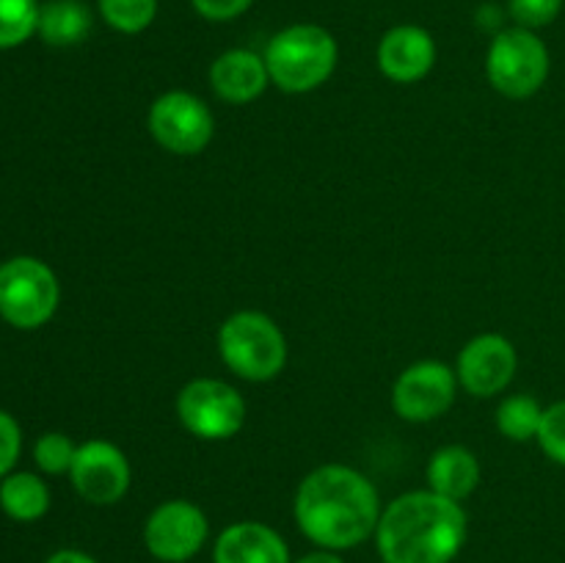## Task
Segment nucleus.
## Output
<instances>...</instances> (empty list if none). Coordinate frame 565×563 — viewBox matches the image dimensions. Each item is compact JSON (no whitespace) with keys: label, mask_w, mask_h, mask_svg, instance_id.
Wrapping results in <instances>:
<instances>
[{"label":"nucleus","mask_w":565,"mask_h":563,"mask_svg":"<svg viewBox=\"0 0 565 563\" xmlns=\"http://www.w3.org/2000/svg\"><path fill=\"white\" fill-rule=\"evenodd\" d=\"M292 513L312 544L342 552L373 539L384 508L367 475L345 464H323L298 484Z\"/></svg>","instance_id":"f257e3e1"},{"label":"nucleus","mask_w":565,"mask_h":563,"mask_svg":"<svg viewBox=\"0 0 565 563\" xmlns=\"http://www.w3.org/2000/svg\"><path fill=\"white\" fill-rule=\"evenodd\" d=\"M461 502L430 489L406 491L381 513L375 546L384 563H452L467 544Z\"/></svg>","instance_id":"f03ea898"},{"label":"nucleus","mask_w":565,"mask_h":563,"mask_svg":"<svg viewBox=\"0 0 565 563\" xmlns=\"http://www.w3.org/2000/svg\"><path fill=\"white\" fill-rule=\"evenodd\" d=\"M263 59L276 88L287 94H307L334 75L340 47L323 25L296 22L270 36Z\"/></svg>","instance_id":"7ed1b4c3"},{"label":"nucleus","mask_w":565,"mask_h":563,"mask_svg":"<svg viewBox=\"0 0 565 563\" xmlns=\"http://www.w3.org/2000/svg\"><path fill=\"white\" fill-rule=\"evenodd\" d=\"M218 353L226 368L241 379L270 381L285 370L287 340L270 315L241 309L230 315L218 329Z\"/></svg>","instance_id":"20e7f679"},{"label":"nucleus","mask_w":565,"mask_h":563,"mask_svg":"<svg viewBox=\"0 0 565 563\" xmlns=\"http://www.w3.org/2000/svg\"><path fill=\"white\" fill-rule=\"evenodd\" d=\"M552 59L544 39L530 28H502L491 39L486 75L494 92L508 99H527L544 88Z\"/></svg>","instance_id":"39448f33"},{"label":"nucleus","mask_w":565,"mask_h":563,"mask_svg":"<svg viewBox=\"0 0 565 563\" xmlns=\"http://www.w3.org/2000/svg\"><path fill=\"white\" fill-rule=\"evenodd\" d=\"M61 301L53 268L36 257H11L0 265V318L31 331L47 323Z\"/></svg>","instance_id":"423d86ee"},{"label":"nucleus","mask_w":565,"mask_h":563,"mask_svg":"<svg viewBox=\"0 0 565 563\" xmlns=\"http://www.w3.org/2000/svg\"><path fill=\"white\" fill-rule=\"evenodd\" d=\"M177 417L196 439H232L246 423V401L226 381L193 379L177 395Z\"/></svg>","instance_id":"0eeeda50"},{"label":"nucleus","mask_w":565,"mask_h":563,"mask_svg":"<svg viewBox=\"0 0 565 563\" xmlns=\"http://www.w3.org/2000/svg\"><path fill=\"white\" fill-rule=\"evenodd\" d=\"M149 132L171 155H199L215 136L213 110L191 92H166L149 108Z\"/></svg>","instance_id":"6e6552de"},{"label":"nucleus","mask_w":565,"mask_h":563,"mask_svg":"<svg viewBox=\"0 0 565 563\" xmlns=\"http://www.w3.org/2000/svg\"><path fill=\"white\" fill-rule=\"evenodd\" d=\"M210 522L191 500H166L143 522V546L160 563H188L207 544Z\"/></svg>","instance_id":"1a4fd4ad"},{"label":"nucleus","mask_w":565,"mask_h":563,"mask_svg":"<svg viewBox=\"0 0 565 563\" xmlns=\"http://www.w3.org/2000/svg\"><path fill=\"white\" fill-rule=\"evenodd\" d=\"M458 373L445 362L423 359L397 375L392 386V406L406 423H430L450 412L456 403Z\"/></svg>","instance_id":"9d476101"},{"label":"nucleus","mask_w":565,"mask_h":563,"mask_svg":"<svg viewBox=\"0 0 565 563\" xmlns=\"http://www.w3.org/2000/svg\"><path fill=\"white\" fill-rule=\"evenodd\" d=\"M72 486L92 506H114L127 495L132 480L130 461L125 453L105 439H88L77 445L70 469Z\"/></svg>","instance_id":"9b49d317"},{"label":"nucleus","mask_w":565,"mask_h":563,"mask_svg":"<svg viewBox=\"0 0 565 563\" xmlns=\"http://www.w3.org/2000/svg\"><path fill=\"white\" fill-rule=\"evenodd\" d=\"M519 353L505 334H478L461 348L456 362L458 381L475 397H494L513 381Z\"/></svg>","instance_id":"f8f14e48"},{"label":"nucleus","mask_w":565,"mask_h":563,"mask_svg":"<svg viewBox=\"0 0 565 563\" xmlns=\"http://www.w3.org/2000/svg\"><path fill=\"white\" fill-rule=\"evenodd\" d=\"M436 64V42L425 28L395 25L381 36L379 66L392 83H417Z\"/></svg>","instance_id":"ddd939ff"},{"label":"nucleus","mask_w":565,"mask_h":563,"mask_svg":"<svg viewBox=\"0 0 565 563\" xmlns=\"http://www.w3.org/2000/svg\"><path fill=\"white\" fill-rule=\"evenodd\" d=\"M270 75L265 59L254 50L232 47L210 64V86L224 103H254L268 88Z\"/></svg>","instance_id":"4468645a"},{"label":"nucleus","mask_w":565,"mask_h":563,"mask_svg":"<svg viewBox=\"0 0 565 563\" xmlns=\"http://www.w3.org/2000/svg\"><path fill=\"white\" fill-rule=\"evenodd\" d=\"M213 563H292L287 541L270 524L235 522L221 530Z\"/></svg>","instance_id":"2eb2a0df"},{"label":"nucleus","mask_w":565,"mask_h":563,"mask_svg":"<svg viewBox=\"0 0 565 563\" xmlns=\"http://www.w3.org/2000/svg\"><path fill=\"white\" fill-rule=\"evenodd\" d=\"M480 461L469 447L447 445L430 456L428 461V489L441 497L461 502L478 489Z\"/></svg>","instance_id":"dca6fc26"},{"label":"nucleus","mask_w":565,"mask_h":563,"mask_svg":"<svg viewBox=\"0 0 565 563\" xmlns=\"http://www.w3.org/2000/svg\"><path fill=\"white\" fill-rule=\"evenodd\" d=\"M92 31V14L81 0H50L39 9L36 33L53 47L83 42Z\"/></svg>","instance_id":"f3484780"},{"label":"nucleus","mask_w":565,"mask_h":563,"mask_svg":"<svg viewBox=\"0 0 565 563\" xmlns=\"http://www.w3.org/2000/svg\"><path fill=\"white\" fill-rule=\"evenodd\" d=\"M0 508L14 522H36L50 511L47 484L33 472H9L0 480Z\"/></svg>","instance_id":"a211bd4d"},{"label":"nucleus","mask_w":565,"mask_h":563,"mask_svg":"<svg viewBox=\"0 0 565 563\" xmlns=\"http://www.w3.org/2000/svg\"><path fill=\"white\" fill-rule=\"evenodd\" d=\"M541 419H544V406L527 392L508 395L497 408V431L511 442L539 439Z\"/></svg>","instance_id":"6ab92c4d"},{"label":"nucleus","mask_w":565,"mask_h":563,"mask_svg":"<svg viewBox=\"0 0 565 563\" xmlns=\"http://www.w3.org/2000/svg\"><path fill=\"white\" fill-rule=\"evenodd\" d=\"M99 17L114 31L136 36L143 33L158 17V0H97Z\"/></svg>","instance_id":"aec40b11"},{"label":"nucleus","mask_w":565,"mask_h":563,"mask_svg":"<svg viewBox=\"0 0 565 563\" xmlns=\"http://www.w3.org/2000/svg\"><path fill=\"white\" fill-rule=\"evenodd\" d=\"M39 28L36 0H0V50L28 42Z\"/></svg>","instance_id":"412c9836"},{"label":"nucleus","mask_w":565,"mask_h":563,"mask_svg":"<svg viewBox=\"0 0 565 563\" xmlns=\"http://www.w3.org/2000/svg\"><path fill=\"white\" fill-rule=\"evenodd\" d=\"M77 445L61 431H50V434H42L33 445V461L42 472L47 475H61L70 472L72 461H75Z\"/></svg>","instance_id":"4be33fe9"},{"label":"nucleus","mask_w":565,"mask_h":563,"mask_svg":"<svg viewBox=\"0 0 565 563\" xmlns=\"http://www.w3.org/2000/svg\"><path fill=\"white\" fill-rule=\"evenodd\" d=\"M535 442L550 456V461L565 467V401H557L544 408V419H541L539 439Z\"/></svg>","instance_id":"5701e85b"},{"label":"nucleus","mask_w":565,"mask_h":563,"mask_svg":"<svg viewBox=\"0 0 565 563\" xmlns=\"http://www.w3.org/2000/svg\"><path fill=\"white\" fill-rule=\"evenodd\" d=\"M565 0H508V14L513 17L519 28H539L552 25L561 17Z\"/></svg>","instance_id":"b1692460"},{"label":"nucleus","mask_w":565,"mask_h":563,"mask_svg":"<svg viewBox=\"0 0 565 563\" xmlns=\"http://www.w3.org/2000/svg\"><path fill=\"white\" fill-rule=\"evenodd\" d=\"M22 450V431L9 412L0 408V480L11 472Z\"/></svg>","instance_id":"393cba45"},{"label":"nucleus","mask_w":565,"mask_h":563,"mask_svg":"<svg viewBox=\"0 0 565 563\" xmlns=\"http://www.w3.org/2000/svg\"><path fill=\"white\" fill-rule=\"evenodd\" d=\"M252 3L254 0H191L196 14H202L210 22L237 20V17L252 9Z\"/></svg>","instance_id":"a878e982"},{"label":"nucleus","mask_w":565,"mask_h":563,"mask_svg":"<svg viewBox=\"0 0 565 563\" xmlns=\"http://www.w3.org/2000/svg\"><path fill=\"white\" fill-rule=\"evenodd\" d=\"M44 563H97V561H94V557L88 555V552L58 550V552H53V555H50Z\"/></svg>","instance_id":"bb28decb"},{"label":"nucleus","mask_w":565,"mask_h":563,"mask_svg":"<svg viewBox=\"0 0 565 563\" xmlns=\"http://www.w3.org/2000/svg\"><path fill=\"white\" fill-rule=\"evenodd\" d=\"M296 563H345V561H342L340 552H334V550H315V552H309V555L298 557Z\"/></svg>","instance_id":"cd10ccee"}]
</instances>
